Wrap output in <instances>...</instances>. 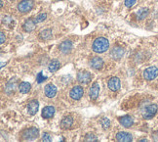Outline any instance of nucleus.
<instances>
[{
	"instance_id": "obj_1",
	"label": "nucleus",
	"mask_w": 158,
	"mask_h": 142,
	"mask_svg": "<svg viewBox=\"0 0 158 142\" xmlns=\"http://www.w3.org/2000/svg\"><path fill=\"white\" fill-rule=\"evenodd\" d=\"M109 47V42L105 38H98L93 42L92 49L96 53H104L106 52Z\"/></svg>"
},
{
	"instance_id": "obj_2",
	"label": "nucleus",
	"mask_w": 158,
	"mask_h": 142,
	"mask_svg": "<svg viewBox=\"0 0 158 142\" xmlns=\"http://www.w3.org/2000/svg\"><path fill=\"white\" fill-rule=\"evenodd\" d=\"M156 113H157V105L150 104L143 110L142 115L144 119H151L155 116Z\"/></svg>"
},
{
	"instance_id": "obj_3",
	"label": "nucleus",
	"mask_w": 158,
	"mask_h": 142,
	"mask_svg": "<svg viewBox=\"0 0 158 142\" xmlns=\"http://www.w3.org/2000/svg\"><path fill=\"white\" fill-rule=\"evenodd\" d=\"M39 136V131L36 127H30L23 131V138L25 140H34Z\"/></svg>"
},
{
	"instance_id": "obj_4",
	"label": "nucleus",
	"mask_w": 158,
	"mask_h": 142,
	"mask_svg": "<svg viewBox=\"0 0 158 142\" xmlns=\"http://www.w3.org/2000/svg\"><path fill=\"white\" fill-rule=\"evenodd\" d=\"M33 1L32 0H23L19 4H18V10L21 13H27L33 8Z\"/></svg>"
},
{
	"instance_id": "obj_5",
	"label": "nucleus",
	"mask_w": 158,
	"mask_h": 142,
	"mask_svg": "<svg viewBox=\"0 0 158 142\" xmlns=\"http://www.w3.org/2000/svg\"><path fill=\"white\" fill-rule=\"evenodd\" d=\"M158 76V69L156 67H149L148 69H145L143 72V78L147 81H152L156 78Z\"/></svg>"
},
{
	"instance_id": "obj_6",
	"label": "nucleus",
	"mask_w": 158,
	"mask_h": 142,
	"mask_svg": "<svg viewBox=\"0 0 158 142\" xmlns=\"http://www.w3.org/2000/svg\"><path fill=\"white\" fill-rule=\"evenodd\" d=\"M84 94V90L83 87L80 85H76L74 87H72L70 92H69V96L72 98L73 100H79L81 99V97Z\"/></svg>"
},
{
	"instance_id": "obj_7",
	"label": "nucleus",
	"mask_w": 158,
	"mask_h": 142,
	"mask_svg": "<svg viewBox=\"0 0 158 142\" xmlns=\"http://www.w3.org/2000/svg\"><path fill=\"white\" fill-rule=\"evenodd\" d=\"M92 76L88 71H80L77 73V81L82 84H87L91 82Z\"/></svg>"
},
{
	"instance_id": "obj_8",
	"label": "nucleus",
	"mask_w": 158,
	"mask_h": 142,
	"mask_svg": "<svg viewBox=\"0 0 158 142\" xmlns=\"http://www.w3.org/2000/svg\"><path fill=\"white\" fill-rule=\"evenodd\" d=\"M125 53V50L124 48L122 47H119V46H115L111 49L110 51V55L111 57L114 59V60H120L121 58L123 57V55Z\"/></svg>"
},
{
	"instance_id": "obj_9",
	"label": "nucleus",
	"mask_w": 158,
	"mask_h": 142,
	"mask_svg": "<svg viewBox=\"0 0 158 142\" xmlns=\"http://www.w3.org/2000/svg\"><path fill=\"white\" fill-rule=\"evenodd\" d=\"M100 93V84L98 82H94L89 90V96L92 100H96Z\"/></svg>"
},
{
	"instance_id": "obj_10",
	"label": "nucleus",
	"mask_w": 158,
	"mask_h": 142,
	"mask_svg": "<svg viewBox=\"0 0 158 142\" xmlns=\"http://www.w3.org/2000/svg\"><path fill=\"white\" fill-rule=\"evenodd\" d=\"M44 92H45V95L48 98H53V97H55V95L57 94V87L54 84L49 83L45 86Z\"/></svg>"
},
{
	"instance_id": "obj_11",
	"label": "nucleus",
	"mask_w": 158,
	"mask_h": 142,
	"mask_svg": "<svg viewBox=\"0 0 158 142\" xmlns=\"http://www.w3.org/2000/svg\"><path fill=\"white\" fill-rule=\"evenodd\" d=\"M90 66L93 68L94 70H101L104 67V61L100 57H94L90 61Z\"/></svg>"
},
{
	"instance_id": "obj_12",
	"label": "nucleus",
	"mask_w": 158,
	"mask_h": 142,
	"mask_svg": "<svg viewBox=\"0 0 158 142\" xmlns=\"http://www.w3.org/2000/svg\"><path fill=\"white\" fill-rule=\"evenodd\" d=\"M38 108H39V102L37 100H32L29 102L27 106V112L29 115L33 116L38 112Z\"/></svg>"
},
{
	"instance_id": "obj_13",
	"label": "nucleus",
	"mask_w": 158,
	"mask_h": 142,
	"mask_svg": "<svg viewBox=\"0 0 158 142\" xmlns=\"http://www.w3.org/2000/svg\"><path fill=\"white\" fill-rule=\"evenodd\" d=\"M108 88L112 91H117L120 88V79L118 78H111L108 81Z\"/></svg>"
},
{
	"instance_id": "obj_14",
	"label": "nucleus",
	"mask_w": 158,
	"mask_h": 142,
	"mask_svg": "<svg viewBox=\"0 0 158 142\" xmlns=\"http://www.w3.org/2000/svg\"><path fill=\"white\" fill-rule=\"evenodd\" d=\"M116 140L120 142H129L133 140V136L128 132L120 131L116 134Z\"/></svg>"
},
{
	"instance_id": "obj_15",
	"label": "nucleus",
	"mask_w": 158,
	"mask_h": 142,
	"mask_svg": "<svg viewBox=\"0 0 158 142\" xmlns=\"http://www.w3.org/2000/svg\"><path fill=\"white\" fill-rule=\"evenodd\" d=\"M72 49V43L69 40H64L60 44V50L64 54H68L71 51Z\"/></svg>"
},
{
	"instance_id": "obj_16",
	"label": "nucleus",
	"mask_w": 158,
	"mask_h": 142,
	"mask_svg": "<svg viewBox=\"0 0 158 142\" xmlns=\"http://www.w3.org/2000/svg\"><path fill=\"white\" fill-rule=\"evenodd\" d=\"M55 112H56V110H55L53 106H46L42 110V117L44 119H51L55 115Z\"/></svg>"
},
{
	"instance_id": "obj_17",
	"label": "nucleus",
	"mask_w": 158,
	"mask_h": 142,
	"mask_svg": "<svg viewBox=\"0 0 158 142\" xmlns=\"http://www.w3.org/2000/svg\"><path fill=\"white\" fill-rule=\"evenodd\" d=\"M35 27H36V22L34 21V19H32V18H30V19L27 20L25 22V24H23V29H25L26 32H27V33L34 30Z\"/></svg>"
},
{
	"instance_id": "obj_18",
	"label": "nucleus",
	"mask_w": 158,
	"mask_h": 142,
	"mask_svg": "<svg viewBox=\"0 0 158 142\" xmlns=\"http://www.w3.org/2000/svg\"><path fill=\"white\" fill-rule=\"evenodd\" d=\"M119 122L124 127H130L133 126V123H134V120L132 117L130 116H125V117H121V118L118 119Z\"/></svg>"
},
{
	"instance_id": "obj_19",
	"label": "nucleus",
	"mask_w": 158,
	"mask_h": 142,
	"mask_svg": "<svg viewBox=\"0 0 158 142\" xmlns=\"http://www.w3.org/2000/svg\"><path fill=\"white\" fill-rule=\"evenodd\" d=\"M72 123H73V119H72L70 116L64 117V118L62 120V122H60V127H62L63 129L70 128V126H72Z\"/></svg>"
},
{
	"instance_id": "obj_20",
	"label": "nucleus",
	"mask_w": 158,
	"mask_h": 142,
	"mask_svg": "<svg viewBox=\"0 0 158 142\" xmlns=\"http://www.w3.org/2000/svg\"><path fill=\"white\" fill-rule=\"evenodd\" d=\"M16 85H17V82L16 79H11V81L7 83L5 87V91L7 94H12L15 92V89H16Z\"/></svg>"
},
{
	"instance_id": "obj_21",
	"label": "nucleus",
	"mask_w": 158,
	"mask_h": 142,
	"mask_svg": "<svg viewBox=\"0 0 158 142\" xmlns=\"http://www.w3.org/2000/svg\"><path fill=\"white\" fill-rule=\"evenodd\" d=\"M51 38H52V30L50 29L41 30L39 33V38L42 40H49Z\"/></svg>"
},
{
	"instance_id": "obj_22",
	"label": "nucleus",
	"mask_w": 158,
	"mask_h": 142,
	"mask_svg": "<svg viewBox=\"0 0 158 142\" xmlns=\"http://www.w3.org/2000/svg\"><path fill=\"white\" fill-rule=\"evenodd\" d=\"M60 61H58V60H52L50 62L49 66H48V69H49V72L55 73V72H57L60 69Z\"/></svg>"
},
{
	"instance_id": "obj_23",
	"label": "nucleus",
	"mask_w": 158,
	"mask_h": 142,
	"mask_svg": "<svg viewBox=\"0 0 158 142\" xmlns=\"http://www.w3.org/2000/svg\"><path fill=\"white\" fill-rule=\"evenodd\" d=\"M30 87H31L30 83L23 82H21L20 83V85H19V90H20L21 93L27 94V93H28V91L30 90Z\"/></svg>"
},
{
	"instance_id": "obj_24",
	"label": "nucleus",
	"mask_w": 158,
	"mask_h": 142,
	"mask_svg": "<svg viewBox=\"0 0 158 142\" xmlns=\"http://www.w3.org/2000/svg\"><path fill=\"white\" fill-rule=\"evenodd\" d=\"M149 13V11L148 8H141L138 11V19L139 20H143L145 17H147Z\"/></svg>"
},
{
	"instance_id": "obj_25",
	"label": "nucleus",
	"mask_w": 158,
	"mask_h": 142,
	"mask_svg": "<svg viewBox=\"0 0 158 142\" xmlns=\"http://www.w3.org/2000/svg\"><path fill=\"white\" fill-rule=\"evenodd\" d=\"M46 18H47L46 13H41L38 16H36V18H34V21L36 22V24H39V23L44 22L46 20Z\"/></svg>"
},
{
	"instance_id": "obj_26",
	"label": "nucleus",
	"mask_w": 158,
	"mask_h": 142,
	"mask_svg": "<svg viewBox=\"0 0 158 142\" xmlns=\"http://www.w3.org/2000/svg\"><path fill=\"white\" fill-rule=\"evenodd\" d=\"M101 123H102V128L107 129L109 127V126H110V121H109L107 118H104V119L102 120Z\"/></svg>"
},
{
	"instance_id": "obj_27",
	"label": "nucleus",
	"mask_w": 158,
	"mask_h": 142,
	"mask_svg": "<svg viewBox=\"0 0 158 142\" xmlns=\"http://www.w3.org/2000/svg\"><path fill=\"white\" fill-rule=\"evenodd\" d=\"M85 140L86 141H97V136L94 133H87L85 136Z\"/></svg>"
},
{
	"instance_id": "obj_28",
	"label": "nucleus",
	"mask_w": 158,
	"mask_h": 142,
	"mask_svg": "<svg viewBox=\"0 0 158 142\" xmlns=\"http://www.w3.org/2000/svg\"><path fill=\"white\" fill-rule=\"evenodd\" d=\"M136 1H137V0H125V6H126V7L130 8V7H132V6L135 5Z\"/></svg>"
},
{
	"instance_id": "obj_29",
	"label": "nucleus",
	"mask_w": 158,
	"mask_h": 142,
	"mask_svg": "<svg viewBox=\"0 0 158 142\" xmlns=\"http://www.w3.org/2000/svg\"><path fill=\"white\" fill-rule=\"evenodd\" d=\"M45 79H46V77H44L43 75H42V73H39L37 75V78H36V81H37L38 83H41V82H43Z\"/></svg>"
},
{
	"instance_id": "obj_30",
	"label": "nucleus",
	"mask_w": 158,
	"mask_h": 142,
	"mask_svg": "<svg viewBox=\"0 0 158 142\" xmlns=\"http://www.w3.org/2000/svg\"><path fill=\"white\" fill-rule=\"evenodd\" d=\"M42 141H46V142H50L52 141V137L49 133H44L43 136H42Z\"/></svg>"
},
{
	"instance_id": "obj_31",
	"label": "nucleus",
	"mask_w": 158,
	"mask_h": 142,
	"mask_svg": "<svg viewBox=\"0 0 158 142\" xmlns=\"http://www.w3.org/2000/svg\"><path fill=\"white\" fill-rule=\"evenodd\" d=\"M5 41V34L3 32H1V33H0V42L3 43Z\"/></svg>"
},
{
	"instance_id": "obj_32",
	"label": "nucleus",
	"mask_w": 158,
	"mask_h": 142,
	"mask_svg": "<svg viewBox=\"0 0 158 142\" xmlns=\"http://www.w3.org/2000/svg\"><path fill=\"white\" fill-rule=\"evenodd\" d=\"M56 1H59V0H56Z\"/></svg>"
}]
</instances>
